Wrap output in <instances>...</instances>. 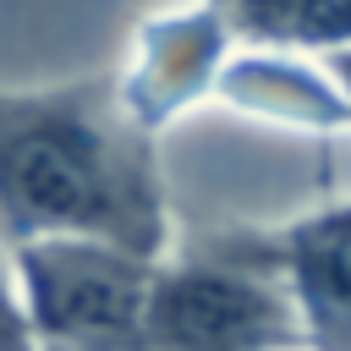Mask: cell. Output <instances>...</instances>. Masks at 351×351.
<instances>
[{
    "mask_svg": "<svg viewBox=\"0 0 351 351\" xmlns=\"http://www.w3.org/2000/svg\"><path fill=\"white\" fill-rule=\"evenodd\" d=\"M5 258L38 351H143L159 258L99 236H38Z\"/></svg>",
    "mask_w": 351,
    "mask_h": 351,
    "instance_id": "cell-3",
    "label": "cell"
},
{
    "mask_svg": "<svg viewBox=\"0 0 351 351\" xmlns=\"http://www.w3.org/2000/svg\"><path fill=\"white\" fill-rule=\"evenodd\" d=\"M236 44L296 49V55H340L351 49V0H214Z\"/></svg>",
    "mask_w": 351,
    "mask_h": 351,
    "instance_id": "cell-7",
    "label": "cell"
},
{
    "mask_svg": "<svg viewBox=\"0 0 351 351\" xmlns=\"http://www.w3.org/2000/svg\"><path fill=\"white\" fill-rule=\"evenodd\" d=\"M99 236L143 258L176 241L159 137L143 132L110 71L0 88V247Z\"/></svg>",
    "mask_w": 351,
    "mask_h": 351,
    "instance_id": "cell-1",
    "label": "cell"
},
{
    "mask_svg": "<svg viewBox=\"0 0 351 351\" xmlns=\"http://www.w3.org/2000/svg\"><path fill=\"white\" fill-rule=\"evenodd\" d=\"M143 351H307V335L285 280L225 225L154 263Z\"/></svg>",
    "mask_w": 351,
    "mask_h": 351,
    "instance_id": "cell-2",
    "label": "cell"
},
{
    "mask_svg": "<svg viewBox=\"0 0 351 351\" xmlns=\"http://www.w3.org/2000/svg\"><path fill=\"white\" fill-rule=\"evenodd\" d=\"M230 49L236 33L214 0H170L126 33L121 60L110 66V88L143 132L165 137L197 104H214V82Z\"/></svg>",
    "mask_w": 351,
    "mask_h": 351,
    "instance_id": "cell-4",
    "label": "cell"
},
{
    "mask_svg": "<svg viewBox=\"0 0 351 351\" xmlns=\"http://www.w3.org/2000/svg\"><path fill=\"white\" fill-rule=\"evenodd\" d=\"M0 351H38L33 335H27L16 285H11V258H5V247H0Z\"/></svg>",
    "mask_w": 351,
    "mask_h": 351,
    "instance_id": "cell-8",
    "label": "cell"
},
{
    "mask_svg": "<svg viewBox=\"0 0 351 351\" xmlns=\"http://www.w3.org/2000/svg\"><path fill=\"white\" fill-rule=\"evenodd\" d=\"M214 104L252 126H274L296 137H351V110L329 60L296 49L236 44L214 82Z\"/></svg>",
    "mask_w": 351,
    "mask_h": 351,
    "instance_id": "cell-6",
    "label": "cell"
},
{
    "mask_svg": "<svg viewBox=\"0 0 351 351\" xmlns=\"http://www.w3.org/2000/svg\"><path fill=\"white\" fill-rule=\"evenodd\" d=\"M241 241L285 280L307 351H351V197L285 225H236Z\"/></svg>",
    "mask_w": 351,
    "mask_h": 351,
    "instance_id": "cell-5",
    "label": "cell"
},
{
    "mask_svg": "<svg viewBox=\"0 0 351 351\" xmlns=\"http://www.w3.org/2000/svg\"><path fill=\"white\" fill-rule=\"evenodd\" d=\"M329 71H335V82H340V93H346V110H351V49L329 55Z\"/></svg>",
    "mask_w": 351,
    "mask_h": 351,
    "instance_id": "cell-9",
    "label": "cell"
}]
</instances>
